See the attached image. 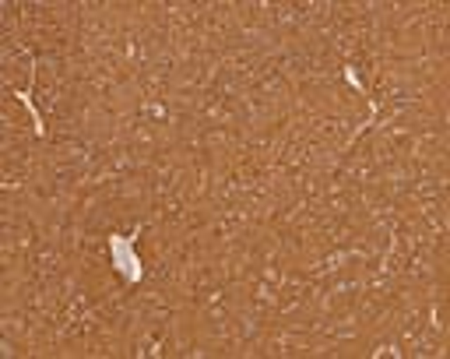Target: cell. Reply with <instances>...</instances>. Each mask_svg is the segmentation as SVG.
Listing matches in <instances>:
<instances>
[{
    "mask_svg": "<svg viewBox=\"0 0 450 359\" xmlns=\"http://www.w3.org/2000/svg\"><path fill=\"white\" fill-rule=\"evenodd\" d=\"M112 253H120V268H124V275H127L131 282H138V278H141V272H138V268H131V265H138V261H134V253H131V243H124V240H112Z\"/></svg>",
    "mask_w": 450,
    "mask_h": 359,
    "instance_id": "1",
    "label": "cell"
}]
</instances>
